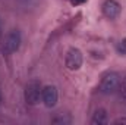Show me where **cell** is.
I'll return each mask as SVG.
<instances>
[{
  "label": "cell",
  "mask_w": 126,
  "mask_h": 125,
  "mask_svg": "<svg viewBox=\"0 0 126 125\" xmlns=\"http://www.w3.org/2000/svg\"><path fill=\"white\" fill-rule=\"evenodd\" d=\"M84 62V58H82V53L79 49H69L67 53H66V66L69 71H78Z\"/></svg>",
  "instance_id": "277c9868"
},
{
  "label": "cell",
  "mask_w": 126,
  "mask_h": 125,
  "mask_svg": "<svg viewBox=\"0 0 126 125\" xmlns=\"http://www.w3.org/2000/svg\"><path fill=\"white\" fill-rule=\"evenodd\" d=\"M117 52H119L120 55H126V38H123V40L119 41V44H117Z\"/></svg>",
  "instance_id": "9c48e42d"
},
{
  "label": "cell",
  "mask_w": 126,
  "mask_h": 125,
  "mask_svg": "<svg viewBox=\"0 0 126 125\" xmlns=\"http://www.w3.org/2000/svg\"><path fill=\"white\" fill-rule=\"evenodd\" d=\"M119 85H120V75L117 72H107L100 83V91L103 94H111L119 88Z\"/></svg>",
  "instance_id": "6da1fadb"
},
{
  "label": "cell",
  "mask_w": 126,
  "mask_h": 125,
  "mask_svg": "<svg viewBox=\"0 0 126 125\" xmlns=\"http://www.w3.org/2000/svg\"><path fill=\"white\" fill-rule=\"evenodd\" d=\"M24 6H35L38 0H21Z\"/></svg>",
  "instance_id": "30bf717a"
},
{
  "label": "cell",
  "mask_w": 126,
  "mask_h": 125,
  "mask_svg": "<svg viewBox=\"0 0 126 125\" xmlns=\"http://www.w3.org/2000/svg\"><path fill=\"white\" fill-rule=\"evenodd\" d=\"M87 0H70V3L72 4H82V3H85Z\"/></svg>",
  "instance_id": "7c38bea8"
},
{
  "label": "cell",
  "mask_w": 126,
  "mask_h": 125,
  "mask_svg": "<svg viewBox=\"0 0 126 125\" xmlns=\"http://www.w3.org/2000/svg\"><path fill=\"white\" fill-rule=\"evenodd\" d=\"M103 13L110 19L117 18L120 13V4L116 0H106L103 3Z\"/></svg>",
  "instance_id": "8992f818"
},
{
  "label": "cell",
  "mask_w": 126,
  "mask_h": 125,
  "mask_svg": "<svg viewBox=\"0 0 126 125\" xmlns=\"http://www.w3.org/2000/svg\"><path fill=\"white\" fill-rule=\"evenodd\" d=\"M53 122H54V124H60V125L70 124V122H72V118H70L69 115H60V116H56V118L53 119Z\"/></svg>",
  "instance_id": "ba28073f"
},
{
  "label": "cell",
  "mask_w": 126,
  "mask_h": 125,
  "mask_svg": "<svg viewBox=\"0 0 126 125\" xmlns=\"http://www.w3.org/2000/svg\"><path fill=\"white\" fill-rule=\"evenodd\" d=\"M107 121H109L107 112L104 109H98V110H95L94 116L91 119V124L93 125H104V124H107Z\"/></svg>",
  "instance_id": "52a82bcc"
},
{
  "label": "cell",
  "mask_w": 126,
  "mask_h": 125,
  "mask_svg": "<svg viewBox=\"0 0 126 125\" xmlns=\"http://www.w3.org/2000/svg\"><path fill=\"white\" fill-rule=\"evenodd\" d=\"M41 96H43V102L47 107H53L57 103V88L54 85L44 87L41 91Z\"/></svg>",
  "instance_id": "5b68a950"
},
{
  "label": "cell",
  "mask_w": 126,
  "mask_h": 125,
  "mask_svg": "<svg viewBox=\"0 0 126 125\" xmlns=\"http://www.w3.org/2000/svg\"><path fill=\"white\" fill-rule=\"evenodd\" d=\"M0 103H1V90H0Z\"/></svg>",
  "instance_id": "5bb4252c"
},
{
  "label": "cell",
  "mask_w": 126,
  "mask_h": 125,
  "mask_svg": "<svg viewBox=\"0 0 126 125\" xmlns=\"http://www.w3.org/2000/svg\"><path fill=\"white\" fill-rule=\"evenodd\" d=\"M21 41H22V37H21V32L18 31V30L9 31V34H7L6 38H4L3 47H1V49H3V53H6V55L15 53V52L19 49Z\"/></svg>",
  "instance_id": "7a4b0ae2"
},
{
  "label": "cell",
  "mask_w": 126,
  "mask_h": 125,
  "mask_svg": "<svg viewBox=\"0 0 126 125\" xmlns=\"http://www.w3.org/2000/svg\"><path fill=\"white\" fill-rule=\"evenodd\" d=\"M114 124H126V119H125V118H122V119H117Z\"/></svg>",
  "instance_id": "4fadbf2b"
},
{
  "label": "cell",
  "mask_w": 126,
  "mask_h": 125,
  "mask_svg": "<svg viewBox=\"0 0 126 125\" xmlns=\"http://www.w3.org/2000/svg\"><path fill=\"white\" fill-rule=\"evenodd\" d=\"M122 94L126 97V78L123 80V83H122Z\"/></svg>",
  "instance_id": "8fae6325"
},
{
  "label": "cell",
  "mask_w": 126,
  "mask_h": 125,
  "mask_svg": "<svg viewBox=\"0 0 126 125\" xmlns=\"http://www.w3.org/2000/svg\"><path fill=\"white\" fill-rule=\"evenodd\" d=\"M41 84L38 80H31L25 87V100L30 104H37L41 94Z\"/></svg>",
  "instance_id": "3957f363"
},
{
  "label": "cell",
  "mask_w": 126,
  "mask_h": 125,
  "mask_svg": "<svg viewBox=\"0 0 126 125\" xmlns=\"http://www.w3.org/2000/svg\"><path fill=\"white\" fill-rule=\"evenodd\" d=\"M0 34H1V22H0Z\"/></svg>",
  "instance_id": "9a60e30c"
}]
</instances>
